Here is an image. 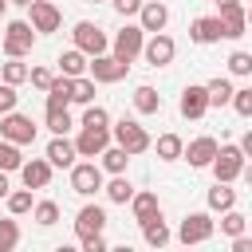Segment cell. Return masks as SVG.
I'll return each instance as SVG.
<instances>
[{
    "mask_svg": "<svg viewBox=\"0 0 252 252\" xmlns=\"http://www.w3.org/2000/svg\"><path fill=\"white\" fill-rule=\"evenodd\" d=\"M110 138L134 158V154H146L150 146H154V138H150V130L138 122V118H122V122H114L110 126Z\"/></svg>",
    "mask_w": 252,
    "mask_h": 252,
    "instance_id": "obj_1",
    "label": "cell"
},
{
    "mask_svg": "<svg viewBox=\"0 0 252 252\" xmlns=\"http://www.w3.org/2000/svg\"><path fill=\"white\" fill-rule=\"evenodd\" d=\"M244 161H248V158H244V150H240L236 142H224V146H217V158H213V165H209V169H213V177H217V181H236V177H240V169H244Z\"/></svg>",
    "mask_w": 252,
    "mask_h": 252,
    "instance_id": "obj_2",
    "label": "cell"
},
{
    "mask_svg": "<svg viewBox=\"0 0 252 252\" xmlns=\"http://www.w3.org/2000/svg\"><path fill=\"white\" fill-rule=\"evenodd\" d=\"M35 47V28L28 24V20H12L8 28H4V55H28Z\"/></svg>",
    "mask_w": 252,
    "mask_h": 252,
    "instance_id": "obj_3",
    "label": "cell"
},
{
    "mask_svg": "<svg viewBox=\"0 0 252 252\" xmlns=\"http://www.w3.org/2000/svg\"><path fill=\"white\" fill-rule=\"evenodd\" d=\"M0 138H8L16 146H28V142H35V122L20 110H8V114H0Z\"/></svg>",
    "mask_w": 252,
    "mask_h": 252,
    "instance_id": "obj_4",
    "label": "cell"
},
{
    "mask_svg": "<svg viewBox=\"0 0 252 252\" xmlns=\"http://www.w3.org/2000/svg\"><path fill=\"white\" fill-rule=\"evenodd\" d=\"M71 35H75V47H79V51H87V55H102V51L110 47L106 32H102L98 24H91V20H79V24L71 28Z\"/></svg>",
    "mask_w": 252,
    "mask_h": 252,
    "instance_id": "obj_5",
    "label": "cell"
},
{
    "mask_svg": "<svg viewBox=\"0 0 252 252\" xmlns=\"http://www.w3.org/2000/svg\"><path fill=\"white\" fill-rule=\"evenodd\" d=\"M87 71H91L94 83H122L126 71H130V63H122L118 55H106V51H102V55H91Z\"/></svg>",
    "mask_w": 252,
    "mask_h": 252,
    "instance_id": "obj_6",
    "label": "cell"
},
{
    "mask_svg": "<svg viewBox=\"0 0 252 252\" xmlns=\"http://www.w3.org/2000/svg\"><path fill=\"white\" fill-rule=\"evenodd\" d=\"M213 232H217V220H213L209 213H189V217L181 220V228H177V240H181V244H205Z\"/></svg>",
    "mask_w": 252,
    "mask_h": 252,
    "instance_id": "obj_7",
    "label": "cell"
},
{
    "mask_svg": "<svg viewBox=\"0 0 252 252\" xmlns=\"http://www.w3.org/2000/svg\"><path fill=\"white\" fill-rule=\"evenodd\" d=\"M142 43H146V32H142V24H126L118 35H114V55L122 59V63H134L138 55H142Z\"/></svg>",
    "mask_w": 252,
    "mask_h": 252,
    "instance_id": "obj_8",
    "label": "cell"
},
{
    "mask_svg": "<svg viewBox=\"0 0 252 252\" xmlns=\"http://www.w3.org/2000/svg\"><path fill=\"white\" fill-rule=\"evenodd\" d=\"M71 189L79 197H91L94 189H102V165L98 161H75L71 165Z\"/></svg>",
    "mask_w": 252,
    "mask_h": 252,
    "instance_id": "obj_9",
    "label": "cell"
},
{
    "mask_svg": "<svg viewBox=\"0 0 252 252\" xmlns=\"http://www.w3.org/2000/svg\"><path fill=\"white\" fill-rule=\"evenodd\" d=\"M28 24L35 28V35H47V32H59L63 16H59V8L51 0H32L28 4Z\"/></svg>",
    "mask_w": 252,
    "mask_h": 252,
    "instance_id": "obj_10",
    "label": "cell"
},
{
    "mask_svg": "<svg viewBox=\"0 0 252 252\" xmlns=\"http://www.w3.org/2000/svg\"><path fill=\"white\" fill-rule=\"evenodd\" d=\"M173 51H177V43H173V35H165V32H150V39L142 43V55H146L150 67L173 63Z\"/></svg>",
    "mask_w": 252,
    "mask_h": 252,
    "instance_id": "obj_11",
    "label": "cell"
},
{
    "mask_svg": "<svg viewBox=\"0 0 252 252\" xmlns=\"http://www.w3.org/2000/svg\"><path fill=\"white\" fill-rule=\"evenodd\" d=\"M106 146H110V126H83L79 138H75L79 158H98Z\"/></svg>",
    "mask_w": 252,
    "mask_h": 252,
    "instance_id": "obj_12",
    "label": "cell"
},
{
    "mask_svg": "<svg viewBox=\"0 0 252 252\" xmlns=\"http://www.w3.org/2000/svg\"><path fill=\"white\" fill-rule=\"evenodd\" d=\"M177 110H181V118H201V114L209 110V91H205V83H189V87L181 91Z\"/></svg>",
    "mask_w": 252,
    "mask_h": 252,
    "instance_id": "obj_13",
    "label": "cell"
},
{
    "mask_svg": "<svg viewBox=\"0 0 252 252\" xmlns=\"http://www.w3.org/2000/svg\"><path fill=\"white\" fill-rule=\"evenodd\" d=\"M181 158H185L193 169H205V165H213V158H217V138H209V134L193 138V142L181 150Z\"/></svg>",
    "mask_w": 252,
    "mask_h": 252,
    "instance_id": "obj_14",
    "label": "cell"
},
{
    "mask_svg": "<svg viewBox=\"0 0 252 252\" xmlns=\"http://www.w3.org/2000/svg\"><path fill=\"white\" fill-rule=\"evenodd\" d=\"M138 24H142V32H165V24H169V8H165L161 0H142V8H138Z\"/></svg>",
    "mask_w": 252,
    "mask_h": 252,
    "instance_id": "obj_15",
    "label": "cell"
},
{
    "mask_svg": "<svg viewBox=\"0 0 252 252\" xmlns=\"http://www.w3.org/2000/svg\"><path fill=\"white\" fill-rule=\"evenodd\" d=\"M102 228H106V209L87 201V205L75 213V232H79V236H91V232H102Z\"/></svg>",
    "mask_w": 252,
    "mask_h": 252,
    "instance_id": "obj_16",
    "label": "cell"
},
{
    "mask_svg": "<svg viewBox=\"0 0 252 252\" xmlns=\"http://www.w3.org/2000/svg\"><path fill=\"white\" fill-rule=\"evenodd\" d=\"M220 35H224L220 16H197V20L189 24V39H193V43H217Z\"/></svg>",
    "mask_w": 252,
    "mask_h": 252,
    "instance_id": "obj_17",
    "label": "cell"
},
{
    "mask_svg": "<svg viewBox=\"0 0 252 252\" xmlns=\"http://www.w3.org/2000/svg\"><path fill=\"white\" fill-rule=\"evenodd\" d=\"M75 158H79V150H75V142H71L67 134H55V138L47 142V161H51V165L71 169V165H75Z\"/></svg>",
    "mask_w": 252,
    "mask_h": 252,
    "instance_id": "obj_18",
    "label": "cell"
},
{
    "mask_svg": "<svg viewBox=\"0 0 252 252\" xmlns=\"http://www.w3.org/2000/svg\"><path fill=\"white\" fill-rule=\"evenodd\" d=\"M20 177H24L28 189H47V181H51V161H47V158H32V161L20 165Z\"/></svg>",
    "mask_w": 252,
    "mask_h": 252,
    "instance_id": "obj_19",
    "label": "cell"
},
{
    "mask_svg": "<svg viewBox=\"0 0 252 252\" xmlns=\"http://www.w3.org/2000/svg\"><path fill=\"white\" fill-rule=\"evenodd\" d=\"M217 16H220V24H224V39H240V35H244V28H248L244 4H228V8H220Z\"/></svg>",
    "mask_w": 252,
    "mask_h": 252,
    "instance_id": "obj_20",
    "label": "cell"
},
{
    "mask_svg": "<svg viewBox=\"0 0 252 252\" xmlns=\"http://www.w3.org/2000/svg\"><path fill=\"white\" fill-rule=\"evenodd\" d=\"M130 209H134V220H138V224L161 217V201H158V193H134V197H130Z\"/></svg>",
    "mask_w": 252,
    "mask_h": 252,
    "instance_id": "obj_21",
    "label": "cell"
},
{
    "mask_svg": "<svg viewBox=\"0 0 252 252\" xmlns=\"http://www.w3.org/2000/svg\"><path fill=\"white\" fill-rule=\"evenodd\" d=\"M87 51H79V47H71V51H63L59 55V75H67V79H79V75H87Z\"/></svg>",
    "mask_w": 252,
    "mask_h": 252,
    "instance_id": "obj_22",
    "label": "cell"
},
{
    "mask_svg": "<svg viewBox=\"0 0 252 252\" xmlns=\"http://www.w3.org/2000/svg\"><path fill=\"white\" fill-rule=\"evenodd\" d=\"M134 110H138V114H158V110H161V94H158L150 83H138V87H134Z\"/></svg>",
    "mask_w": 252,
    "mask_h": 252,
    "instance_id": "obj_23",
    "label": "cell"
},
{
    "mask_svg": "<svg viewBox=\"0 0 252 252\" xmlns=\"http://www.w3.org/2000/svg\"><path fill=\"white\" fill-rule=\"evenodd\" d=\"M232 205H236L232 181H217V185L209 189V209H213V213H224V209H232Z\"/></svg>",
    "mask_w": 252,
    "mask_h": 252,
    "instance_id": "obj_24",
    "label": "cell"
},
{
    "mask_svg": "<svg viewBox=\"0 0 252 252\" xmlns=\"http://www.w3.org/2000/svg\"><path fill=\"white\" fill-rule=\"evenodd\" d=\"M142 236H146V244H150V248H165V244H169V228H165V220H161V217L142 220Z\"/></svg>",
    "mask_w": 252,
    "mask_h": 252,
    "instance_id": "obj_25",
    "label": "cell"
},
{
    "mask_svg": "<svg viewBox=\"0 0 252 252\" xmlns=\"http://www.w3.org/2000/svg\"><path fill=\"white\" fill-rule=\"evenodd\" d=\"M205 91H209V106H228V102H232V83H228V79H220V75H217V79H209V83H205Z\"/></svg>",
    "mask_w": 252,
    "mask_h": 252,
    "instance_id": "obj_26",
    "label": "cell"
},
{
    "mask_svg": "<svg viewBox=\"0 0 252 252\" xmlns=\"http://www.w3.org/2000/svg\"><path fill=\"white\" fill-rule=\"evenodd\" d=\"M154 150H158V158H161V161H177V158H181V150H185V142H181L177 134H158Z\"/></svg>",
    "mask_w": 252,
    "mask_h": 252,
    "instance_id": "obj_27",
    "label": "cell"
},
{
    "mask_svg": "<svg viewBox=\"0 0 252 252\" xmlns=\"http://www.w3.org/2000/svg\"><path fill=\"white\" fill-rule=\"evenodd\" d=\"M28 63H20V55H8V63L0 67V79L4 83H12V87H20V83H28Z\"/></svg>",
    "mask_w": 252,
    "mask_h": 252,
    "instance_id": "obj_28",
    "label": "cell"
},
{
    "mask_svg": "<svg viewBox=\"0 0 252 252\" xmlns=\"http://www.w3.org/2000/svg\"><path fill=\"white\" fill-rule=\"evenodd\" d=\"M98 158H102V169H106V173H126V161H130V154H126L122 146H106Z\"/></svg>",
    "mask_w": 252,
    "mask_h": 252,
    "instance_id": "obj_29",
    "label": "cell"
},
{
    "mask_svg": "<svg viewBox=\"0 0 252 252\" xmlns=\"http://www.w3.org/2000/svg\"><path fill=\"white\" fill-rule=\"evenodd\" d=\"M102 189H106V197H110L114 205H126V201L134 197V185H130V181H126L122 173H114V177H110V181H106Z\"/></svg>",
    "mask_w": 252,
    "mask_h": 252,
    "instance_id": "obj_30",
    "label": "cell"
},
{
    "mask_svg": "<svg viewBox=\"0 0 252 252\" xmlns=\"http://www.w3.org/2000/svg\"><path fill=\"white\" fill-rule=\"evenodd\" d=\"M67 102H71V79L55 75V83L47 87V106H67Z\"/></svg>",
    "mask_w": 252,
    "mask_h": 252,
    "instance_id": "obj_31",
    "label": "cell"
},
{
    "mask_svg": "<svg viewBox=\"0 0 252 252\" xmlns=\"http://www.w3.org/2000/svg\"><path fill=\"white\" fill-rule=\"evenodd\" d=\"M47 126H51V134H67L71 126H75V118H71V110L67 106H47Z\"/></svg>",
    "mask_w": 252,
    "mask_h": 252,
    "instance_id": "obj_32",
    "label": "cell"
},
{
    "mask_svg": "<svg viewBox=\"0 0 252 252\" xmlns=\"http://www.w3.org/2000/svg\"><path fill=\"white\" fill-rule=\"evenodd\" d=\"M4 201H8V213H12V217H24V213H32V205H35V201H32V189H28V185H24V189H12V193H8Z\"/></svg>",
    "mask_w": 252,
    "mask_h": 252,
    "instance_id": "obj_33",
    "label": "cell"
},
{
    "mask_svg": "<svg viewBox=\"0 0 252 252\" xmlns=\"http://www.w3.org/2000/svg\"><path fill=\"white\" fill-rule=\"evenodd\" d=\"M71 102H94V79L91 75H79V79H71Z\"/></svg>",
    "mask_w": 252,
    "mask_h": 252,
    "instance_id": "obj_34",
    "label": "cell"
},
{
    "mask_svg": "<svg viewBox=\"0 0 252 252\" xmlns=\"http://www.w3.org/2000/svg\"><path fill=\"white\" fill-rule=\"evenodd\" d=\"M24 165V154H20V146L16 142H8V138H0V169H20Z\"/></svg>",
    "mask_w": 252,
    "mask_h": 252,
    "instance_id": "obj_35",
    "label": "cell"
},
{
    "mask_svg": "<svg viewBox=\"0 0 252 252\" xmlns=\"http://www.w3.org/2000/svg\"><path fill=\"white\" fill-rule=\"evenodd\" d=\"M32 217H35V224L47 228V224L59 220V205H55V201H35V205H32Z\"/></svg>",
    "mask_w": 252,
    "mask_h": 252,
    "instance_id": "obj_36",
    "label": "cell"
},
{
    "mask_svg": "<svg viewBox=\"0 0 252 252\" xmlns=\"http://www.w3.org/2000/svg\"><path fill=\"white\" fill-rule=\"evenodd\" d=\"M244 224H248V217H244V213H236V209H224V213H220V232H224V236L244 232Z\"/></svg>",
    "mask_w": 252,
    "mask_h": 252,
    "instance_id": "obj_37",
    "label": "cell"
},
{
    "mask_svg": "<svg viewBox=\"0 0 252 252\" xmlns=\"http://www.w3.org/2000/svg\"><path fill=\"white\" fill-rule=\"evenodd\" d=\"M16 244H20V224L12 217H4L0 220V252H12Z\"/></svg>",
    "mask_w": 252,
    "mask_h": 252,
    "instance_id": "obj_38",
    "label": "cell"
},
{
    "mask_svg": "<svg viewBox=\"0 0 252 252\" xmlns=\"http://www.w3.org/2000/svg\"><path fill=\"white\" fill-rule=\"evenodd\" d=\"M83 126H110V114H106V106H98V102H87V110H83Z\"/></svg>",
    "mask_w": 252,
    "mask_h": 252,
    "instance_id": "obj_39",
    "label": "cell"
},
{
    "mask_svg": "<svg viewBox=\"0 0 252 252\" xmlns=\"http://www.w3.org/2000/svg\"><path fill=\"white\" fill-rule=\"evenodd\" d=\"M228 71L232 75H252V51H232L228 55Z\"/></svg>",
    "mask_w": 252,
    "mask_h": 252,
    "instance_id": "obj_40",
    "label": "cell"
},
{
    "mask_svg": "<svg viewBox=\"0 0 252 252\" xmlns=\"http://www.w3.org/2000/svg\"><path fill=\"white\" fill-rule=\"evenodd\" d=\"M232 110H236V114H244V118H252V87L232 91Z\"/></svg>",
    "mask_w": 252,
    "mask_h": 252,
    "instance_id": "obj_41",
    "label": "cell"
},
{
    "mask_svg": "<svg viewBox=\"0 0 252 252\" xmlns=\"http://www.w3.org/2000/svg\"><path fill=\"white\" fill-rule=\"evenodd\" d=\"M28 79H32V87L47 91V87L55 83V71H51V67H32V71H28Z\"/></svg>",
    "mask_w": 252,
    "mask_h": 252,
    "instance_id": "obj_42",
    "label": "cell"
},
{
    "mask_svg": "<svg viewBox=\"0 0 252 252\" xmlns=\"http://www.w3.org/2000/svg\"><path fill=\"white\" fill-rule=\"evenodd\" d=\"M16 98H20V94H16V87L0 79V114H8V110H16Z\"/></svg>",
    "mask_w": 252,
    "mask_h": 252,
    "instance_id": "obj_43",
    "label": "cell"
},
{
    "mask_svg": "<svg viewBox=\"0 0 252 252\" xmlns=\"http://www.w3.org/2000/svg\"><path fill=\"white\" fill-rule=\"evenodd\" d=\"M79 240H83V248H87V252H106L102 232H91V236H79Z\"/></svg>",
    "mask_w": 252,
    "mask_h": 252,
    "instance_id": "obj_44",
    "label": "cell"
},
{
    "mask_svg": "<svg viewBox=\"0 0 252 252\" xmlns=\"http://www.w3.org/2000/svg\"><path fill=\"white\" fill-rule=\"evenodd\" d=\"M110 4L118 16H138V8H142V0H110Z\"/></svg>",
    "mask_w": 252,
    "mask_h": 252,
    "instance_id": "obj_45",
    "label": "cell"
},
{
    "mask_svg": "<svg viewBox=\"0 0 252 252\" xmlns=\"http://www.w3.org/2000/svg\"><path fill=\"white\" fill-rule=\"evenodd\" d=\"M232 252H252V236L236 232V236H232Z\"/></svg>",
    "mask_w": 252,
    "mask_h": 252,
    "instance_id": "obj_46",
    "label": "cell"
},
{
    "mask_svg": "<svg viewBox=\"0 0 252 252\" xmlns=\"http://www.w3.org/2000/svg\"><path fill=\"white\" fill-rule=\"evenodd\" d=\"M236 146H240V150H244V158H252V130H248V134H244V138H240V142H236Z\"/></svg>",
    "mask_w": 252,
    "mask_h": 252,
    "instance_id": "obj_47",
    "label": "cell"
},
{
    "mask_svg": "<svg viewBox=\"0 0 252 252\" xmlns=\"http://www.w3.org/2000/svg\"><path fill=\"white\" fill-rule=\"evenodd\" d=\"M12 193V185H8V169H0V197H8Z\"/></svg>",
    "mask_w": 252,
    "mask_h": 252,
    "instance_id": "obj_48",
    "label": "cell"
},
{
    "mask_svg": "<svg viewBox=\"0 0 252 252\" xmlns=\"http://www.w3.org/2000/svg\"><path fill=\"white\" fill-rule=\"evenodd\" d=\"M240 173H244V181L252 185V161H244V169H240Z\"/></svg>",
    "mask_w": 252,
    "mask_h": 252,
    "instance_id": "obj_49",
    "label": "cell"
},
{
    "mask_svg": "<svg viewBox=\"0 0 252 252\" xmlns=\"http://www.w3.org/2000/svg\"><path fill=\"white\" fill-rule=\"evenodd\" d=\"M228 4H240V0H217V8H228Z\"/></svg>",
    "mask_w": 252,
    "mask_h": 252,
    "instance_id": "obj_50",
    "label": "cell"
},
{
    "mask_svg": "<svg viewBox=\"0 0 252 252\" xmlns=\"http://www.w3.org/2000/svg\"><path fill=\"white\" fill-rule=\"evenodd\" d=\"M8 4H20V8H28V4H32V0H8Z\"/></svg>",
    "mask_w": 252,
    "mask_h": 252,
    "instance_id": "obj_51",
    "label": "cell"
},
{
    "mask_svg": "<svg viewBox=\"0 0 252 252\" xmlns=\"http://www.w3.org/2000/svg\"><path fill=\"white\" fill-rule=\"evenodd\" d=\"M4 8H8V0H0V16H4Z\"/></svg>",
    "mask_w": 252,
    "mask_h": 252,
    "instance_id": "obj_52",
    "label": "cell"
},
{
    "mask_svg": "<svg viewBox=\"0 0 252 252\" xmlns=\"http://www.w3.org/2000/svg\"><path fill=\"white\" fill-rule=\"evenodd\" d=\"M244 12H248V24H252V8H244Z\"/></svg>",
    "mask_w": 252,
    "mask_h": 252,
    "instance_id": "obj_53",
    "label": "cell"
},
{
    "mask_svg": "<svg viewBox=\"0 0 252 252\" xmlns=\"http://www.w3.org/2000/svg\"><path fill=\"white\" fill-rule=\"evenodd\" d=\"M87 4H102V0H87Z\"/></svg>",
    "mask_w": 252,
    "mask_h": 252,
    "instance_id": "obj_54",
    "label": "cell"
}]
</instances>
